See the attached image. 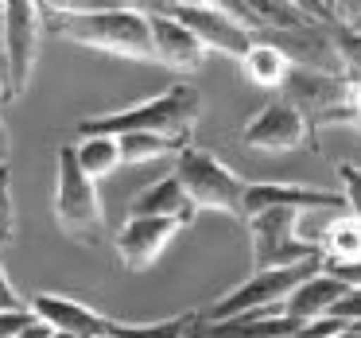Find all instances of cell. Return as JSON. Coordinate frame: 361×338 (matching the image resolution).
<instances>
[{"label":"cell","mask_w":361,"mask_h":338,"mask_svg":"<svg viewBox=\"0 0 361 338\" xmlns=\"http://www.w3.org/2000/svg\"><path fill=\"white\" fill-rule=\"evenodd\" d=\"M74 156H78V167L90 175V179H105L121 167V140L117 136H82L74 144Z\"/></svg>","instance_id":"cell-18"},{"label":"cell","mask_w":361,"mask_h":338,"mask_svg":"<svg viewBox=\"0 0 361 338\" xmlns=\"http://www.w3.org/2000/svg\"><path fill=\"white\" fill-rule=\"evenodd\" d=\"M20 338H55V327H47L43 319H35L32 327H27L24 334H20Z\"/></svg>","instance_id":"cell-28"},{"label":"cell","mask_w":361,"mask_h":338,"mask_svg":"<svg viewBox=\"0 0 361 338\" xmlns=\"http://www.w3.org/2000/svg\"><path fill=\"white\" fill-rule=\"evenodd\" d=\"M241 140L249 144L252 152H268V156H283V152H295L311 140L314 148V136H311V125L307 117L288 102V97H276L268 102L249 125L241 128Z\"/></svg>","instance_id":"cell-9"},{"label":"cell","mask_w":361,"mask_h":338,"mask_svg":"<svg viewBox=\"0 0 361 338\" xmlns=\"http://www.w3.org/2000/svg\"><path fill=\"white\" fill-rule=\"evenodd\" d=\"M314 206H345V195L299 183H249L245 191V222L264 210H314Z\"/></svg>","instance_id":"cell-13"},{"label":"cell","mask_w":361,"mask_h":338,"mask_svg":"<svg viewBox=\"0 0 361 338\" xmlns=\"http://www.w3.org/2000/svg\"><path fill=\"white\" fill-rule=\"evenodd\" d=\"M43 28L71 43L109 51L136 63H156L148 12L133 4H43Z\"/></svg>","instance_id":"cell-1"},{"label":"cell","mask_w":361,"mask_h":338,"mask_svg":"<svg viewBox=\"0 0 361 338\" xmlns=\"http://www.w3.org/2000/svg\"><path fill=\"white\" fill-rule=\"evenodd\" d=\"M8 156H12V136H8L4 117H0V167H8Z\"/></svg>","instance_id":"cell-27"},{"label":"cell","mask_w":361,"mask_h":338,"mask_svg":"<svg viewBox=\"0 0 361 338\" xmlns=\"http://www.w3.org/2000/svg\"><path fill=\"white\" fill-rule=\"evenodd\" d=\"M326 257L319 260H307V265L295 268H272V272H252L245 284H237L233 291L218 299L206 315V322H229V319H241V315H260V311H280L283 303L291 299V291L299 284H307L311 276L322 272Z\"/></svg>","instance_id":"cell-5"},{"label":"cell","mask_w":361,"mask_h":338,"mask_svg":"<svg viewBox=\"0 0 361 338\" xmlns=\"http://www.w3.org/2000/svg\"><path fill=\"white\" fill-rule=\"evenodd\" d=\"M55 338H78V334H66V330H55Z\"/></svg>","instance_id":"cell-31"},{"label":"cell","mask_w":361,"mask_h":338,"mask_svg":"<svg viewBox=\"0 0 361 338\" xmlns=\"http://www.w3.org/2000/svg\"><path fill=\"white\" fill-rule=\"evenodd\" d=\"M175 179L183 183V191L190 195V203L198 210H218L245 222V191H249V183L229 164H221L214 152L198 148V144L183 148L175 156Z\"/></svg>","instance_id":"cell-4"},{"label":"cell","mask_w":361,"mask_h":338,"mask_svg":"<svg viewBox=\"0 0 361 338\" xmlns=\"http://www.w3.org/2000/svg\"><path fill=\"white\" fill-rule=\"evenodd\" d=\"M27 303H32L35 319H43L55 330H66V334H78V338H109L113 315L94 311L90 303H82V299H74V296L39 291V296H32Z\"/></svg>","instance_id":"cell-12"},{"label":"cell","mask_w":361,"mask_h":338,"mask_svg":"<svg viewBox=\"0 0 361 338\" xmlns=\"http://www.w3.org/2000/svg\"><path fill=\"white\" fill-rule=\"evenodd\" d=\"M307 322H295L280 311L241 315L229 322H206V338H295Z\"/></svg>","instance_id":"cell-16"},{"label":"cell","mask_w":361,"mask_h":338,"mask_svg":"<svg viewBox=\"0 0 361 338\" xmlns=\"http://www.w3.org/2000/svg\"><path fill=\"white\" fill-rule=\"evenodd\" d=\"M24 307H32V303L20 299V291L12 288V280L4 276V268H0V311H24Z\"/></svg>","instance_id":"cell-25"},{"label":"cell","mask_w":361,"mask_h":338,"mask_svg":"<svg viewBox=\"0 0 361 338\" xmlns=\"http://www.w3.org/2000/svg\"><path fill=\"white\" fill-rule=\"evenodd\" d=\"M148 24H152V47H156V63H164L167 71L175 74H195L202 71L206 63V43L198 40L190 28H183L171 12L159 4V8H148Z\"/></svg>","instance_id":"cell-10"},{"label":"cell","mask_w":361,"mask_h":338,"mask_svg":"<svg viewBox=\"0 0 361 338\" xmlns=\"http://www.w3.org/2000/svg\"><path fill=\"white\" fill-rule=\"evenodd\" d=\"M16 241V206H12V167H0V245Z\"/></svg>","instance_id":"cell-22"},{"label":"cell","mask_w":361,"mask_h":338,"mask_svg":"<svg viewBox=\"0 0 361 338\" xmlns=\"http://www.w3.org/2000/svg\"><path fill=\"white\" fill-rule=\"evenodd\" d=\"M241 71H245V78H249L252 86H288L295 63H291L288 51H280L276 43L260 40L257 47L241 59Z\"/></svg>","instance_id":"cell-17"},{"label":"cell","mask_w":361,"mask_h":338,"mask_svg":"<svg viewBox=\"0 0 361 338\" xmlns=\"http://www.w3.org/2000/svg\"><path fill=\"white\" fill-rule=\"evenodd\" d=\"M198 319H202L198 311L171 315V319H159V322H121V319H113L109 338H187Z\"/></svg>","instance_id":"cell-20"},{"label":"cell","mask_w":361,"mask_h":338,"mask_svg":"<svg viewBox=\"0 0 361 338\" xmlns=\"http://www.w3.org/2000/svg\"><path fill=\"white\" fill-rule=\"evenodd\" d=\"M299 214L303 210H264L249 218V241H252V268L272 272V268H295L322 257L319 241L299 237Z\"/></svg>","instance_id":"cell-6"},{"label":"cell","mask_w":361,"mask_h":338,"mask_svg":"<svg viewBox=\"0 0 361 338\" xmlns=\"http://www.w3.org/2000/svg\"><path fill=\"white\" fill-rule=\"evenodd\" d=\"M179 222L171 218H125V226L117 229V260L125 272H144V268L156 265V257L167 249L175 234H179Z\"/></svg>","instance_id":"cell-11"},{"label":"cell","mask_w":361,"mask_h":338,"mask_svg":"<svg viewBox=\"0 0 361 338\" xmlns=\"http://www.w3.org/2000/svg\"><path fill=\"white\" fill-rule=\"evenodd\" d=\"M357 133H361V125H357Z\"/></svg>","instance_id":"cell-32"},{"label":"cell","mask_w":361,"mask_h":338,"mask_svg":"<svg viewBox=\"0 0 361 338\" xmlns=\"http://www.w3.org/2000/svg\"><path fill=\"white\" fill-rule=\"evenodd\" d=\"M0 102H12V66L4 47H0Z\"/></svg>","instance_id":"cell-26"},{"label":"cell","mask_w":361,"mask_h":338,"mask_svg":"<svg viewBox=\"0 0 361 338\" xmlns=\"http://www.w3.org/2000/svg\"><path fill=\"white\" fill-rule=\"evenodd\" d=\"M350 291L353 288H345V284L334 280L330 272H319V276H311L307 284H299V288L291 291V299L280 307V315H288V319H295V322L330 319V311H334Z\"/></svg>","instance_id":"cell-15"},{"label":"cell","mask_w":361,"mask_h":338,"mask_svg":"<svg viewBox=\"0 0 361 338\" xmlns=\"http://www.w3.org/2000/svg\"><path fill=\"white\" fill-rule=\"evenodd\" d=\"M338 179H342V195H345V206H350V218L361 222V167L338 164Z\"/></svg>","instance_id":"cell-23"},{"label":"cell","mask_w":361,"mask_h":338,"mask_svg":"<svg viewBox=\"0 0 361 338\" xmlns=\"http://www.w3.org/2000/svg\"><path fill=\"white\" fill-rule=\"evenodd\" d=\"M0 43H4V4H0Z\"/></svg>","instance_id":"cell-30"},{"label":"cell","mask_w":361,"mask_h":338,"mask_svg":"<svg viewBox=\"0 0 361 338\" xmlns=\"http://www.w3.org/2000/svg\"><path fill=\"white\" fill-rule=\"evenodd\" d=\"M55 222L66 237L78 245H102L105 237V206L97 195V183L78 167L74 144L55 152Z\"/></svg>","instance_id":"cell-3"},{"label":"cell","mask_w":361,"mask_h":338,"mask_svg":"<svg viewBox=\"0 0 361 338\" xmlns=\"http://www.w3.org/2000/svg\"><path fill=\"white\" fill-rule=\"evenodd\" d=\"M195 214H198V206L190 203L183 183L175 179V171L167 175V179L144 187L140 195L133 198V206H128V218H171V222H179L183 229L195 222Z\"/></svg>","instance_id":"cell-14"},{"label":"cell","mask_w":361,"mask_h":338,"mask_svg":"<svg viewBox=\"0 0 361 338\" xmlns=\"http://www.w3.org/2000/svg\"><path fill=\"white\" fill-rule=\"evenodd\" d=\"M187 338H206V319H198L195 327H190V334Z\"/></svg>","instance_id":"cell-29"},{"label":"cell","mask_w":361,"mask_h":338,"mask_svg":"<svg viewBox=\"0 0 361 338\" xmlns=\"http://www.w3.org/2000/svg\"><path fill=\"white\" fill-rule=\"evenodd\" d=\"M198 117H202V94H198L190 82H175L167 94L152 97V102H140V105H133V109L78 121V136L152 133V136H167V140L190 148V133H195Z\"/></svg>","instance_id":"cell-2"},{"label":"cell","mask_w":361,"mask_h":338,"mask_svg":"<svg viewBox=\"0 0 361 338\" xmlns=\"http://www.w3.org/2000/svg\"><path fill=\"white\" fill-rule=\"evenodd\" d=\"M32 322H35L32 307H24V311H0V338H20Z\"/></svg>","instance_id":"cell-24"},{"label":"cell","mask_w":361,"mask_h":338,"mask_svg":"<svg viewBox=\"0 0 361 338\" xmlns=\"http://www.w3.org/2000/svg\"><path fill=\"white\" fill-rule=\"evenodd\" d=\"M43 28V4H27V0H8L4 4V55L12 66V102L27 94L35 71V51H39Z\"/></svg>","instance_id":"cell-7"},{"label":"cell","mask_w":361,"mask_h":338,"mask_svg":"<svg viewBox=\"0 0 361 338\" xmlns=\"http://www.w3.org/2000/svg\"><path fill=\"white\" fill-rule=\"evenodd\" d=\"M183 28L198 35L206 43V51H221V55L245 59L252 47H257V35L226 8V4H164Z\"/></svg>","instance_id":"cell-8"},{"label":"cell","mask_w":361,"mask_h":338,"mask_svg":"<svg viewBox=\"0 0 361 338\" xmlns=\"http://www.w3.org/2000/svg\"><path fill=\"white\" fill-rule=\"evenodd\" d=\"M322 257L330 265H353L361 260V222L357 218H338L326 226V237H322Z\"/></svg>","instance_id":"cell-19"},{"label":"cell","mask_w":361,"mask_h":338,"mask_svg":"<svg viewBox=\"0 0 361 338\" xmlns=\"http://www.w3.org/2000/svg\"><path fill=\"white\" fill-rule=\"evenodd\" d=\"M117 140H121V164H152V159L183 152V144L167 140V136H152V133H128V136H117Z\"/></svg>","instance_id":"cell-21"}]
</instances>
